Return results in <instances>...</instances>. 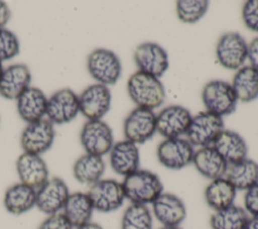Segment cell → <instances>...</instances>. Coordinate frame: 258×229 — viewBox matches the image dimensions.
Listing matches in <instances>:
<instances>
[{"instance_id":"1","label":"cell","mask_w":258,"mask_h":229,"mask_svg":"<svg viewBox=\"0 0 258 229\" xmlns=\"http://www.w3.org/2000/svg\"><path fill=\"white\" fill-rule=\"evenodd\" d=\"M125 198L131 204H152L162 193L163 184L159 177L147 169H137L124 177L121 183Z\"/></svg>"},{"instance_id":"2","label":"cell","mask_w":258,"mask_h":229,"mask_svg":"<svg viewBox=\"0 0 258 229\" xmlns=\"http://www.w3.org/2000/svg\"><path fill=\"white\" fill-rule=\"evenodd\" d=\"M127 92L137 107L155 109L165 100V89L158 78L137 71L127 82Z\"/></svg>"},{"instance_id":"3","label":"cell","mask_w":258,"mask_h":229,"mask_svg":"<svg viewBox=\"0 0 258 229\" xmlns=\"http://www.w3.org/2000/svg\"><path fill=\"white\" fill-rule=\"evenodd\" d=\"M202 100L208 112L220 117L233 113L238 103L232 85L222 80L207 83L202 92Z\"/></svg>"},{"instance_id":"4","label":"cell","mask_w":258,"mask_h":229,"mask_svg":"<svg viewBox=\"0 0 258 229\" xmlns=\"http://www.w3.org/2000/svg\"><path fill=\"white\" fill-rule=\"evenodd\" d=\"M87 68L91 77L98 84L114 85L122 73V66L118 55L107 48L94 49L88 56Z\"/></svg>"},{"instance_id":"5","label":"cell","mask_w":258,"mask_h":229,"mask_svg":"<svg viewBox=\"0 0 258 229\" xmlns=\"http://www.w3.org/2000/svg\"><path fill=\"white\" fill-rule=\"evenodd\" d=\"M223 130L224 121L222 117L204 111L192 116L185 134L186 139L192 146L205 147L212 145Z\"/></svg>"},{"instance_id":"6","label":"cell","mask_w":258,"mask_h":229,"mask_svg":"<svg viewBox=\"0 0 258 229\" xmlns=\"http://www.w3.org/2000/svg\"><path fill=\"white\" fill-rule=\"evenodd\" d=\"M87 194L94 210L102 213L118 210L126 199L122 184L113 179H101L90 187Z\"/></svg>"},{"instance_id":"7","label":"cell","mask_w":258,"mask_h":229,"mask_svg":"<svg viewBox=\"0 0 258 229\" xmlns=\"http://www.w3.org/2000/svg\"><path fill=\"white\" fill-rule=\"evenodd\" d=\"M80 139L86 153L98 156L109 153L114 145L112 129L103 120H88L81 130Z\"/></svg>"},{"instance_id":"8","label":"cell","mask_w":258,"mask_h":229,"mask_svg":"<svg viewBox=\"0 0 258 229\" xmlns=\"http://www.w3.org/2000/svg\"><path fill=\"white\" fill-rule=\"evenodd\" d=\"M248 54V43L238 32L223 34L216 46V55L220 65L228 70H239L244 66Z\"/></svg>"},{"instance_id":"9","label":"cell","mask_w":258,"mask_h":229,"mask_svg":"<svg viewBox=\"0 0 258 229\" xmlns=\"http://www.w3.org/2000/svg\"><path fill=\"white\" fill-rule=\"evenodd\" d=\"M158 161L168 169H181L192 162L194 146L186 138H166L157 146Z\"/></svg>"},{"instance_id":"10","label":"cell","mask_w":258,"mask_h":229,"mask_svg":"<svg viewBox=\"0 0 258 229\" xmlns=\"http://www.w3.org/2000/svg\"><path fill=\"white\" fill-rule=\"evenodd\" d=\"M123 130L127 140L144 143L156 132V114L151 109L136 107L125 118Z\"/></svg>"},{"instance_id":"11","label":"cell","mask_w":258,"mask_h":229,"mask_svg":"<svg viewBox=\"0 0 258 229\" xmlns=\"http://www.w3.org/2000/svg\"><path fill=\"white\" fill-rule=\"evenodd\" d=\"M53 124L47 119L29 123L21 133L20 144L23 152L40 155L47 151L54 140Z\"/></svg>"},{"instance_id":"12","label":"cell","mask_w":258,"mask_h":229,"mask_svg":"<svg viewBox=\"0 0 258 229\" xmlns=\"http://www.w3.org/2000/svg\"><path fill=\"white\" fill-rule=\"evenodd\" d=\"M133 56L140 72L158 79L169 67L166 50L155 42H143L139 44L135 48Z\"/></svg>"},{"instance_id":"13","label":"cell","mask_w":258,"mask_h":229,"mask_svg":"<svg viewBox=\"0 0 258 229\" xmlns=\"http://www.w3.org/2000/svg\"><path fill=\"white\" fill-rule=\"evenodd\" d=\"M80 112L79 96L71 89L56 91L47 99L46 117L52 124H64L72 121Z\"/></svg>"},{"instance_id":"14","label":"cell","mask_w":258,"mask_h":229,"mask_svg":"<svg viewBox=\"0 0 258 229\" xmlns=\"http://www.w3.org/2000/svg\"><path fill=\"white\" fill-rule=\"evenodd\" d=\"M70 194L66 182L60 178L53 177L36 190L35 206L46 215L58 213L62 210Z\"/></svg>"},{"instance_id":"15","label":"cell","mask_w":258,"mask_h":229,"mask_svg":"<svg viewBox=\"0 0 258 229\" xmlns=\"http://www.w3.org/2000/svg\"><path fill=\"white\" fill-rule=\"evenodd\" d=\"M110 89L102 84L87 87L79 96L80 112L88 120H101L111 107Z\"/></svg>"},{"instance_id":"16","label":"cell","mask_w":258,"mask_h":229,"mask_svg":"<svg viewBox=\"0 0 258 229\" xmlns=\"http://www.w3.org/2000/svg\"><path fill=\"white\" fill-rule=\"evenodd\" d=\"M190 112L180 105H170L156 115V131L165 138L181 137L191 121Z\"/></svg>"},{"instance_id":"17","label":"cell","mask_w":258,"mask_h":229,"mask_svg":"<svg viewBox=\"0 0 258 229\" xmlns=\"http://www.w3.org/2000/svg\"><path fill=\"white\" fill-rule=\"evenodd\" d=\"M151 205L154 217L162 226H179L186 217L183 201L174 194L163 192Z\"/></svg>"},{"instance_id":"18","label":"cell","mask_w":258,"mask_h":229,"mask_svg":"<svg viewBox=\"0 0 258 229\" xmlns=\"http://www.w3.org/2000/svg\"><path fill=\"white\" fill-rule=\"evenodd\" d=\"M16 171L20 183L35 190L48 180V167L40 155L23 152L16 160Z\"/></svg>"},{"instance_id":"19","label":"cell","mask_w":258,"mask_h":229,"mask_svg":"<svg viewBox=\"0 0 258 229\" xmlns=\"http://www.w3.org/2000/svg\"><path fill=\"white\" fill-rule=\"evenodd\" d=\"M31 73L24 64H14L3 70L0 78V95L8 100H17L30 87Z\"/></svg>"},{"instance_id":"20","label":"cell","mask_w":258,"mask_h":229,"mask_svg":"<svg viewBox=\"0 0 258 229\" xmlns=\"http://www.w3.org/2000/svg\"><path fill=\"white\" fill-rule=\"evenodd\" d=\"M109 153L110 165L117 175L126 177L139 169L140 153L137 144L124 139L114 143Z\"/></svg>"},{"instance_id":"21","label":"cell","mask_w":258,"mask_h":229,"mask_svg":"<svg viewBox=\"0 0 258 229\" xmlns=\"http://www.w3.org/2000/svg\"><path fill=\"white\" fill-rule=\"evenodd\" d=\"M47 98L45 94L36 87L30 86L16 100L17 112L20 118L29 123L43 119L46 113Z\"/></svg>"},{"instance_id":"22","label":"cell","mask_w":258,"mask_h":229,"mask_svg":"<svg viewBox=\"0 0 258 229\" xmlns=\"http://www.w3.org/2000/svg\"><path fill=\"white\" fill-rule=\"evenodd\" d=\"M191 163L203 177L211 181L225 177L228 167L227 161L212 145L195 151Z\"/></svg>"},{"instance_id":"23","label":"cell","mask_w":258,"mask_h":229,"mask_svg":"<svg viewBox=\"0 0 258 229\" xmlns=\"http://www.w3.org/2000/svg\"><path fill=\"white\" fill-rule=\"evenodd\" d=\"M228 164L247 157L248 147L245 139L236 131L224 129L212 144Z\"/></svg>"},{"instance_id":"24","label":"cell","mask_w":258,"mask_h":229,"mask_svg":"<svg viewBox=\"0 0 258 229\" xmlns=\"http://www.w3.org/2000/svg\"><path fill=\"white\" fill-rule=\"evenodd\" d=\"M36 190L22 183L10 186L3 199L6 211L12 215H22L35 206Z\"/></svg>"},{"instance_id":"25","label":"cell","mask_w":258,"mask_h":229,"mask_svg":"<svg viewBox=\"0 0 258 229\" xmlns=\"http://www.w3.org/2000/svg\"><path fill=\"white\" fill-rule=\"evenodd\" d=\"M225 178L237 191H246L258 183V162L246 157L228 164Z\"/></svg>"},{"instance_id":"26","label":"cell","mask_w":258,"mask_h":229,"mask_svg":"<svg viewBox=\"0 0 258 229\" xmlns=\"http://www.w3.org/2000/svg\"><path fill=\"white\" fill-rule=\"evenodd\" d=\"M94 207L87 193L75 192L70 194L62 208V214L73 225L79 227L91 221Z\"/></svg>"},{"instance_id":"27","label":"cell","mask_w":258,"mask_h":229,"mask_svg":"<svg viewBox=\"0 0 258 229\" xmlns=\"http://www.w3.org/2000/svg\"><path fill=\"white\" fill-rule=\"evenodd\" d=\"M237 190L225 178L213 180L205 189V200L210 208L219 211L234 205Z\"/></svg>"},{"instance_id":"28","label":"cell","mask_w":258,"mask_h":229,"mask_svg":"<svg viewBox=\"0 0 258 229\" xmlns=\"http://www.w3.org/2000/svg\"><path fill=\"white\" fill-rule=\"evenodd\" d=\"M105 169L106 164L102 156L85 153L75 161L73 175L79 183L92 186L102 179Z\"/></svg>"},{"instance_id":"29","label":"cell","mask_w":258,"mask_h":229,"mask_svg":"<svg viewBox=\"0 0 258 229\" xmlns=\"http://www.w3.org/2000/svg\"><path fill=\"white\" fill-rule=\"evenodd\" d=\"M231 85L238 101H254L258 98V71L250 65L243 66L236 72Z\"/></svg>"},{"instance_id":"30","label":"cell","mask_w":258,"mask_h":229,"mask_svg":"<svg viewBox=\"0 0 258 229\" xmlns=\"http://www.w3.org/2000/svg\"><path fill=\"white\" fill-rule=\"evenodd\" d=\"M249 215L244 208L232 205L228 208L215 211L210 218L212 229H243Z\"/></svg>"},{"instance_id":"31","label":"cell","mask_w":258,"mask_h":229,"mask_svg":"<svg viewBox=\"0 0 258 229\" xmlns=\"http://www.w3.org/2000/svg\"><path fill=\"white\" fill-rule=\"evenodd\" d=\"M121 229H152V214L146 205L131 204L123 213Z\"/></svg>"},{"instance_id":"32","label":"cell","mask_w":258,"mask_h":229,"mask_svg":"<svg viewBox=\"0 0 258 229\" xmlns=\"http://www.w3.org/2000/svg\"><path fill=\"white\" fill-rule=\"evenodd\" d=\"M209 1L206 0H179L176 2V14L183 23H196L207 13Z\"/></svg>"},{"instance_id":"33","label":"cell","mask_w":258,"mask_h":229,"mask_svg":"<svg viewBox=\"0 0 258 229\" xmlns=\"http://www.w3.org/2000/svg\"><path fill=\"white\" fill-rule=\"evenodd\" d=\"M19 49L17 36L5 27L0 28V62L13 59L19 53Z\"/></svg>"},{"instance_id":"34","label":"cell","mask_w":258,"mask_h":229,"mask_svg":"<svg viewBox=\"0 0 258 229\" xmlns=\"http://www.w3.org/2000/svg\"><path fill=\"white\" fill-rule=\"evenodd\" d=\"M242 18L247 28L258 32V0L245 2L242 8Z\"/></svg>"},{"instance_id":"35","label":"cell","mask_w":258,"mask_h":229,"mask_svg":"<svg viewBox=\"0 0 258 229\" xmlns=\"http://www.w3.org/2000/svg\"><path fill=\"white\" fill-rule=\"evenodd\" d=\"M38 229H75L62 213L48 215L38 226Z\"/></svg>"},{"instance_id":"36","label":"cell","mask_w":258,"mask_h":229,"mask_svg":"<svg viewBox=\"0 0 258 229\" xmlns=\"http://www.w3.org/2000/svg\"><path fill=\"white\" fill-rule=\"evenodd\" d=\"M244 209L251 217H258V183L245 191Z\"/></svg>"},{"instance_id":"37","label":"cell","mask_w":258,"mask_h":229,"mask_svg":"<svg viewBox=\"0 0 258 229\" xmlns=\"http://www.w3.org/2000/svg\"><path fill=\"white\" fill-rule=\"evenodd\" d=\"M247 59L250 62V66L258 71V36L254 37L248 44Z\"/></svg>"},{"instance_id":"38","label":"cell","mask_w":258,"mask_h":229,"mask_svg":"<svg viewBox=\"0 0 258 229\" xmlns=\"http://www.w3.org/2000/svg\"><path fill=\"white\" fill-rule=\"evenodd\" d=\"M10 9L8 8L5 2L0 1V28L5 27V25L8 23L10 19Z\"/></svg>"},{"instance_id":"39","label":"cell","mask_w":258,"mask_h":229,"mask_svg":"<svg viewBox=\"0 0 258 229\" xmlns=\"http://www.w3.org/2000/svg\"><path fill=\"white\" fill-rule=\"evenodd\" d=\"M243 229H258V217H249Z\"/></svg>"},{"instance_id":"40","label":"cell","mask_w":258,"mask_h":229,"mask_svg":"<svg viewBox=\"0 0 258 229\" xmlns=\"http://www.w3.org/2000/svg\"><path fill=\"white\" fill-rule=\"evenodd\" d=\"M75 229H104V228L100 224H98L96 222L90 221V222H88L86 224H83V225H81L79 227H76Z\"/></svg>"},{"instance_id":"41","label":"cell","mask_w":258,"mask_h":229,"mask_svg":"<svg viewBox=\"0 0 258 229\" xmlns=\"http://www.w3.org/2000/svg\"><path fill=\"white\" fill-rule=\"evenodd\" d=\"M159 229H182L180 228V226H173V227H166V226H162L161 228Z\"/></svg>"},{"instance_id":"42","label":"cell","mask_w":258,"mask_h":229,"mask_svg":"<svg viewBox=\"0 0 258 229\" xmlns=\"http://www.w3.org/2000/svg\"><path fill=\"white\" fill-rule=\"evenodd\" d=\"M3 67H2V63L0 62V78H1V76H2V73H3Z\"/></svg>"}]
</instances>
